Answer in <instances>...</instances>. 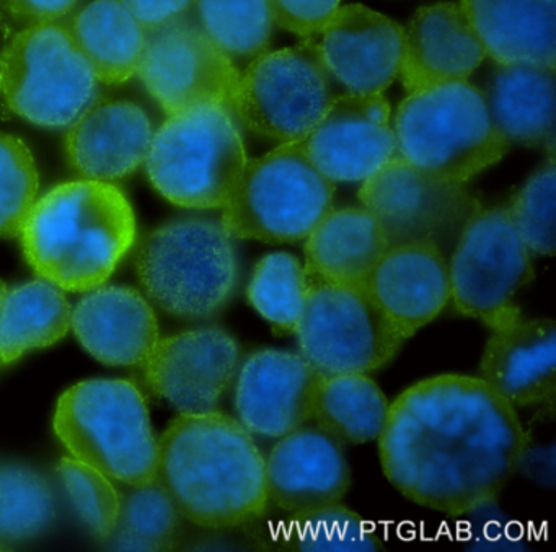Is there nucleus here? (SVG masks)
Wrapping results in <instances>:
<instances>
[{
    "label": "nucleus",
    "mask_w": 556,
    "mask_h": 552,
    "mask_svg": "<svg viewBox=\"0 0 556 552\" xmlns=\"http://www.w3.org/2000/svg\"><path fill=\"white\" fill-rule=\"evenodd\" d=\"M377 441L383 474L405 499L464 516L500 496L529 437L517 409L480 376L448 373L396 396Z\"/></svg>",
    "instance_id": "1"
},
{
    "label": "nucleus",
    "mask_w": 556,
    "mask_h": 552,
    "mask_svg": "<svg viewBox=\"0 0 556 552\" xmlns=\"http://www.w3.org/2000/svg\"><path fill=\"white\" fill-rule=\"evenodd\" d=\"M155 483L181 518L207 529L258 522L269 509L265 454L236 418L180 414L157 441Z\"/></svg>",
    "instance_id": "2"
},
{
    "label": "nucleus",
    "mask_w": 556,
    "mask_h": 552,
    "mask_svg": "<svg viewBox=\"0 0 556 552\" xmlns=\"http://www.w3.org/2000/svg\"><path fill=\"white\" fill-rule=\"evenodd\" d=\"M21 239L41 279L61 291L89 292L109 281L135 245L136 217L115 184L70 181L35 201Z\"/></svg>",
    "instance_id": "3"
},
{
    "label": "nucleus",
    "mask_w": 556,
    "mask_h": 552,
    "mask_svg": "<svg viewBox=\"0 0 556 552\" xmlns=\"http://www.w3.org/2000/svg\"><path fill=\"white\" fill-rule=\"evenodd\" d=\"M136 272L148 297L165 313L207 320L236 292V243L220 220L181 217L149 233L139 246Z\"/></svg>",
    "instance_id": "4"
},
{
    "label": "nucleus",
    "mask_w": 556,
    "mask_h": 552,
    "mask_svg": "<svg viewBox=\"0 0 556 552\" xmlns=\"http://www.w3.org/2000/svg\"><path fill=\"white\" fill-rule=\"evenodd\" d=\"M392 125L396 154L451 183L467 184L510 149L491 123L483 92L467 80L409 95Z\"/></svg>",
    "instance_id": "5"
},
{
    "label": "nucleus",
    "mask_w": 556,
    "mask_h": 552,
    "mask_svg": "<svg viewBox=\"0 0 556 552\" xmlns=\"http://www.w3.org/2000/svg\"><path fill=\"white\" fill-rule=\"evenodd\" d=\"M54 432L76 460L110 479L141 486L155 479L157 440L144 396L126 380H89L58 401Z\"/></svg>",
    "instance_id": "6"
},
{
    "label": "nucleus",
    "mask_w": 556,
    "mask_h": 552,
    "mask_svg": "<svg viewBox=\"0 0 556 552\" xmlns=\"http://www.w3.org/2000/svg\"><path fill=\"white\" fill-rule=\"evenodd\" d=\"M247 151L232 110L219 103L168 116L146 157L155 190L185 209H223L245 167Z\"/></svg>",
    "instance_id": "7"
},
{
    "label": "nucleus",
    "mask_w": 556,
    "mask_h": 552,
    "mask_svg": "<svg viewBox=\"0 0 556 552\" xmlns=\"http://www.w3.org/2000/svg\"><path fill=\"white\" fill-rule=\"evenodd\" d=\"M333 196V181L312 164L304 144L289 142L247 161L219 220L233 240L301 242L331 209Z\"/></svg>",
    "instance_id": "8"
},
{
    "label": "nucleus",
    "mask_w": 556,
    "mask_h": 552,
    "mask_svg": "<svg viewBox=\"0 0 556 552\" xmlns=\"http://www.w3.org/2000/svg\"><path fill=\"white\" fill-rule=\"evenodd\" d=\"M99 84L64 22L24 28L0 54L5 103L40 128H70L96 103Z\"/></svg>",
    "instance_id": "9"
},
{
    "label": "nucleus",
    "mask_w": 556,
    "mask_h": 552,
    "mask_svg": "<svg viewBox=\"0 0 556 552\" xmlns=\"http://www.w3.org/2000/svg\"><path fill=\"white\" fill-rule=\"evenodd\" d=\"M533 279L532 253L517 233L506 204L478 201L448 262L451 300L462 317L493 328L519 317L516 297Z\"/></svg>",
    "instance_id": "10"
},
{
    "label": "nucleus",
    "mask_w": 556,
    "mask_h": 552,
    "mask_svg": "<svg viewBox=\"0 0 556 552\" xmlns=\"http://www.w3.org/2000/svg\"><path fill=\"white\" fill-rule=\"evenodd\" d=\"M294 334L299 354L321 376L370 375L392 363L409 341L366 291L311 278Z\"/></svg>",
    "instance_id": "11"
},
{
    "label": "nucleus",
    "mask_w": 556,
    "mask_h": 552,
    "mask_svg": "<svg viewBox=\"0 0 556 552\" xmlns=\"http://www.w3.org/2000/svg\"><path fill=\"white\" fill-rule=\"evenodd\" d=\"M331 100V76L311 38L252 60L240 73L232 112L253 134L289 144L305 139Z\"/></svg>",
    "instance_id": "12"
},
{
    "label": "nucleus",
    "mask_w": 556,
    "mask_h": 552,
    "mask_svg": "<svg viewBox=\"0 0 556 552\" xmlns=\"http://www.w3.org/2000/svg\"><path fill=\"white\" fill-rule=\"evenodd\" d=\"M146 31L138 76L168 116L213 103L232 110L240 70L198 22L185 15Z\"/></svg>",
    "instance_id": "13"
},
{
    "label": "nucleus",
    "mask_w": 556,
    "mask_h": 552,
    "mask_svg": "<svg viewBox=\"0 0 556 552\" xmlns=\"http://www.w3.org/2000/svg\"><path fill=\"white\" fill-rule=\"evenodd\" d=\"M361 204L376 217L389 246L457 239L478 200L465 184L439 180L393 155L359 188Z\"/></svg>",
    "instance_id": "14"
},
{
    "label": "nucleus",
    "mask_w": 556,
    "mask_h": 552,
    "mask_svg": "<svg viewBox=\"0 0 556 552\" xmlns=\"http://www.w3.org/2000/svg\"><path fill=\"white\" fill-rule=\"evenodd\" d=\"M144 385L180 414L217 411L240 367V346L223 328L159 339L142 363Z\"/></svg>",
    "instance_id": "15"
},
{
    "label": "nucleus",
    "mask_w": 556,
    "mask_h": 552,
    "mask_svg": "<svg viewBox=\"0 0 556 552\" xmlns=\"http://www.w3.org/2000/svg\"><path fill=\"white\" fill-rule=\"evenodd\" d=\"M301 142L328 180L363 183L396 154L389 102L382 93L333 97Z\"/></svg>",
    "instance_id": "16"
},
{
    "label": "nucleus",
    "mask_w": 556,
    "mask_h": 552,
    "mask_svg": "<svg viewBox=\"0 0 556 552\" xmlns=\"http://www.w3.org/2000/svg\"><path fill=\"white\" fill-rule=\"evenodd\" d=\"M321 375L299 352L260 349L236 375L237 421L253 437L281 438L312 422Z\"/></svg>",
    "instance_id": "17"
},
{
    "label": "nucleus",
    "mask_w": 556,
    "mask_h": 552,
    "mask_svg": "<svg viewBox=\"0 0 556 552\" xmlns=\"http://www.w3.org/2000/svg\"><path fill=\"white\" fill-rule=\"evenodd\" d=\"M318 35L325 67L348 92L382 93L399 77L403 28L386 15L359 4L344 5Z\"/></svg>",
    "instance_id": "18"
},
{
    "label": "nucleus",
    "mask_w": 556,
    "mask_h": 552,
    "mask_svg": "<svg viewBox=\"0 0 556 552\" xmlns=\"http://www.w3.org/2000/svg\"><path fill=\"white\" fill-rule=\"evenodd\" d=\"M265 460L269 505L291 515L340 503L350 490L343 445L315 425L278 438Z\"/></svg>",
    "instance_id": "19"
},
{
    "label": "nucleus",
    "mask_w": 556,
    "mask_h": 552,
    "mask_svg": "<svg viewBox=\"0 0 556 552\" xmlns=\"http://www.w3.org/2000/svg\"><path fill=\"white\" fill-rule=\"evenodd\" d=\"M366 294L412 339L451 301L448 262L434 243L389 246L367 279Z\"/></svg>",
    "instance_id": "20"
},
{
    "label": "nucleus",
    "mask_w": 556,
    "mask_h": 552,
    "mask_svg": "<svg viewBox=\"0 0 556 552\" xmlns=\"http://www.w3.org/2000/svg\"><path fill=\"white\" fill-rule=\"evenodd\" d=\"M480 378L514 408L552 406L556 391V326L522 314L490 330Z\"/></svg>",
    "instance_id": "21"
},
{
    "label": "nucleus",
    "mask_w": 556,
    "mask_h": 552,
    "mask_svg": "<svg viewBox=\"0 0 556 552\" xmlns=\"http://www.w3.org/2000/svg\"><path fill=\"white\" fill-rule=\"evenodd\" d=\"M486 53L464 9L442 2L419 9L403 30L400 74L409 95L465 82Z\"/></svg>",
    "instance_id": "22"
},
{
    "label": "nucleus",
    "mask_w": 556,
    "mask_h": 552,
    "mask_svg": "<svg viewBox=\"0 0 556 552\" xmlns=\"http://www.w3.org/2000/svg\"><path fill=\"white\" fill-rule=\"evenodd\" d=\"M154 129L141 106L123 100L93 103L70 126L71 167L86 180L113 181L144 164Z\"/></svg>",
    "instance_id": "23"
},
{
    "label": "nucleus",
    "mask_w": 556,
    "mask_h": 552,
    "mask_svg": "<svg viewBox=\"0 0 556 552\" xmlns=\"http://www.w3.org/2000/svg\"><path fill=\"white\" fill-rule=\"evenodd\" d=\"M71 328L84 349L112 367H138L159 337L154 308L135 288L97 287L74 307Z\"/></svg>",
    "instance_id": "24"
},
{
    "label": "nucleus",
    "mask_w": 556,
    "mask_h": 552,
    "mask_svg": "<svg viewBox=\"0 0 556 552\" xmlns=\"http://www.w3.org/2000/svg\"><path fill=\"white\" fill-rule=\"evenodd\" d=\"M555 82L553 67L494 64L483 99L491 123L510 145H543L555 158Z\"/></svg>",
    "instance_id": "25"
},
{
    "label": "nucleus",
    "mask_w": 556,
    "mask_h": 552,
    "mask_svg": "<svg viewBox=\"0 0 556 552\" xmlns=\"http://www.w3.org/2000/svg\"><path fill=\"white\" fill-rule=\"evenodd\" d=\"M494 64L556 67V0H462Z\"/></svg>",
    "instance_id": "26"
},
{
    "label": "nucleus",
    "mask_w": 556,
    "mask_h": 552,
    "mask_svg": "<svg viewBox=\"0 0 556 552\" xmlns=\"http://www.w3.org/2000/svg\"><path fill=\"white\" fill-rule=\"evenodd\" d=\"M389 249L386 233L364 207H331L305 239L307 278L364 291Z\"/></svg>",
    "instance_id": "27"
},
{
    "label": "nucleus",
    "mask_w": 556,
    "mask_h": 552,
    "mask_svg": "<svg viewBox=\"0 0 556 552\" xmlns=\"http://www.w3.org/2000/svg\"><path fill=\"white\" fill-rule=\"evenodd\" d=\"M66 27L100 84L119 86L138 74L148 31L118 0H92Z\"/></svg>",
    "instance_id": "28"
},
{
    "label": "nucleus",
    "mask_w": 556,
    "mask_h": 552,
    "mask_svg": "<svg viewBox=\"0 0 556 552\" xmlns=\"http://www.w3.org/2000/svg\"><path fill=\"white\" fill-rule=\"evenodd\" d=\"M71 313L64 291L45 279L8 287L0 307V367L60 343L71 330Z\"/></svg>",
    "instance_id": "29"
},
{
    "label": "nucleus",
    "mask_w": 556,
    "mask_h": 552,
    "mask_svg": "<svg viewBox=\"0 0 556 552\" xmlns=\"http://www.w3.org/2000/svg\"><path fill=\"white\" fill-rule=\"evenodd\" d=\"M389 409V399L369 375L321 376L312 421L341 445H364L379 440Z\"/></svg>",
    "instance_id": "30"
},
{
    "label": "nucleus",
    "mask_w": 556,
    "mask_h": 552,
    "mask_svg": "<svg viewBox=\"0 0 556 552\" xmlns=\"http://www.w3.org/2000/svg\"><path fill=\"white\" fill-rule=\"evenodd\" d=\"M198 24L230 60H255L271 44L268 0H194Z\"/></svg>",
    "instance_id": "31"
},
{
    "label": "nucleus",
    "mask_w": 556,
    "mask_h": 552,
    "mask_svg": "<svg viewBox=\"0 0 556 552\" xmlns=\"http://www.w3.org/2000/svg\"><path fill=\"white\" fill-rule=\"evenodd\" d=\"M122 496L118 523L110 545L122 551H165L174 548L181 515L155 480L128 486Z\"/></svg>",
    "instance_id": "32"
},
{
    "label": "nucleus",
    "mask_w": 556,
    "mask_h": 552,
    "mask_svg": "<svg viewBox=\"0 0 556 552\" xmlns=\"http://www.w3.org/2000/svg\"><path fill=\"white\" fill-rule=\"evenodd\" d=\"M304 265L289 253H271L256 265L247 298L278 334H294L307 298Z\"/></svg>",
    "instance_id": "33"
},
{
    "label": "nucleus",
    "mask_w": 556,
    "mask_h": 552,
    "mask_svg": "<svg viewBox=\"0 0 556 552\" xmlns=\"http://www.w3.org/2000/svg\"><path fill=\"white\" fill-rule=\"evenodd\" d=\"M56 516L48 480L22 466L0 467V549L30 541Z\"/></svg>",
    "instance_id": "34"
},
{
    "label": "nucleus",
    "mask_w": 556,
    "mask_h": 552,
    "mask_svg": "<svg viewBox=\"0 0 556 552\" xmlns=\"http://www.w3.org/2000/svg\"><path fill=\"white\" fill-rule=\"evenodd\" d=\"M286 549L301 552H372L380 542L366 519L340 503L292 513L282 526Z\"/></svg>",
    "instance_id": "35"
},
{
    "label": "nucleus",
    "mask_w": 556,
    "mask_h": 552,
    "mask_svg": "<svg viewBox=\"0 0 556 552\" xmlns=\"http://www.w3.org/2000/svg\"><path fill=\"white\" fill-rule=\"evenodd\" d=\"M510 220L532 255L553 256L556 246L555 158L535 171L506 204Z\"/></svg>",
    "instance_id": "36"
},
{
    "label": "nucleus",
    "mask_w": 556,
    "mask_h": 552,
    "mask_svg": "<svg viewBox=\"0 0 556 552\" xmlns=\"http://www.w3.org/2000/svg\"><path fill=\"white\" fill-rule=\"evenodd\" d=\"M38 188L40 178L30 149L21 139L0 132V236L21 235Z\"/></svg>",
    "instance_id": "37"
},
{
    "label": "nucleus",
    "mask_w": 556,
    "mask_h": 552,
    "mask_svg": "<svg viewBox=\"0 0 556 552\" xmlns=\"http://www.w3.org/2000/svg\"><path fill=\"white\" fill-rule=\"evenodd\" d=\"M58 474L83 522L97 538L109 541L122 505V496L110 477L76 458H63L58 464Z\"/></svg>",
    "instance_id": "38"
},
{
    "label": "nucleus",
    "mask_w": 556,
    "mask_h": 552,
    "mask_svg": "<svg viewBox=\"0 0 556 552\" xmlns=\"http://www.w3.org/2000/svg\"><path fill=\"white\" fill-rule=\"evenodd\" d=\"M268 4L275 25L311 40L338 11L340 0H268Z\"/></svg>",
    "instance_id": "39"
},
{
    "label": "nucleus",
    "mask_w": 556,
    "mask_h": 552,
    "mask_svg": "<svg viewBox=\"0 0 556 552\" xmlns=\"http://www.w3.org/2000/svg\"><path fill=\"white\" fill-rule=\"evenodd\" d=\"M80 0H0V11L24 30L43 24H61L76 12Z\"/></svg>",
    "instance_id": "40"
},
{
    "label": "nucleus",
    "mask_w": 556,
    "mask_h": 552,
    "mask_svg": "<svg viewBox=\"0 0 556 552\" xmlns=\"http://www.w3.org/2000/svg\"><path fill=\"white\" fill-rule=\"evenodd\" d=\"M118 2L135 15L136 21L146 30H152L185 17L194 5V0H118Z\"/></svg>",
    "instance_id": "41"
},
{
    "label": "nucleus",
    "mask_w": 556,
    "mask_h": 552,
    "mask_svg": "<svg viewBox=\"0 0 556 552\" xmlns=\"http://www.w3.org/2000/svg\"><path fill=\"white\" fill-rule=\"evenodd\" d=\"M5 292H8V285L0 282V307H2V301H4Z\"/></svg>",
    "instance_id": "42"
},
{
    "label": "nucleus",
    "mask_w": 556,
    "mask_h": 552,
    "mask_svg": "<svg viewBox=\"0 0 556 552\" xmlns=\"http://www.w3.org/2000/svg\"><path fill=\"white\" fill-rule=\"evenodd\" d=\"M0 97H2V86H0Z\"/></svg>",
    "instance_id": "43"
}]
</instances>
